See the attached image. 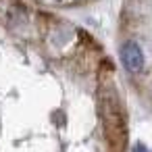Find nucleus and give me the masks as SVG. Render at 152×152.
I'll return each mask as SVG.
<instances>
[{
	"label": "nucleus",
	"mask_w": 152,
	"mask_h": 152,
	"mask_svg": "<svg viewBox=\"0 0 152 152\" xmlns=\"http://www.w3.org/2000/svg\"><path fill=\"white\" fill-rule=\"evenodd\" d=\"M121 61H123V67L131 73H137L144 69V52L140 48L137 42H125L121 46Z\"/></svg>",
	"instance_id": "nucleus-1"
},
{
	"label": "nucleus",
	"mask_w": 152,
	"mask_h": 152,
	"mask_svg": "<svg viewBox=\"0 0 152 152\" xmlns=\"http://www.w3.org/2000/svg\"><path fill=\"white\" fill-rule=\"evenodd\" d=\"M131 152H152V150H148V148H146V146H144V144H135V146H133V150H131Z\"/></svg>",
	"instance_id": "nucleus-2"
}]
</instances>
